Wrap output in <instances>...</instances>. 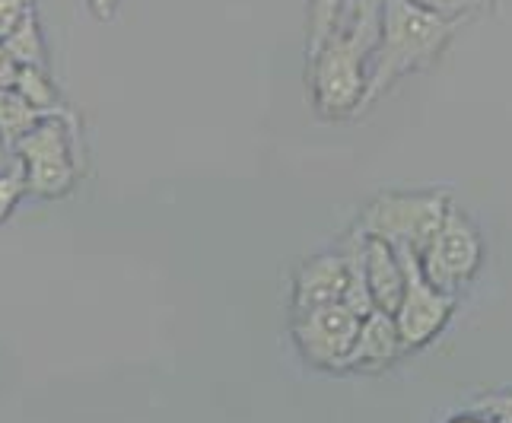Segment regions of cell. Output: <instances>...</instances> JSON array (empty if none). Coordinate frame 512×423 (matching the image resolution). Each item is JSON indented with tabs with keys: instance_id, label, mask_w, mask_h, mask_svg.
<instances>
[{
	"instance_id": "cell-1",
	"label": "cell",
	"mask_w": 512,
	"mask_h": 423,
	"mask_svg": "<svg viewBox=\"0 0 512 423\" xmlns=\"http://www.w3.org/2000/svg\"><path fill=\"white\" fill-rule=\"evenodd\" d=\"M382 39V0H347L325 45L309 58L312 105L328 121L357 118Z\"/></svg>"
},
{
	"instance_id": "cell-2",
	"label": "cell",
	"mask_w": 512,
	"mask_h": 423,
	"mask_svg": "<svg viewBox=\"0 0 512 423\" xmlns=\"http://www.w3.org/2000/svg\"><path fill=\"white\" fill-rule=\"evenodd\" d=\"M458 29H462V20H443L430 10H420L411 0H382V39L373 55V67H369L360 115L373 109L404 74L427 67L443 55Z\"/></svg>"
},
{
	"instance_id": "cell-3",
	"label": "cell",
	"mask_w": 512,
	"mask_h": 423,
	"mask_svg": "<svg viewBox=\"0 0 512 423\" xmlns=\"http://www.w3.org/2000/svg\"><path fill=\"white\" fill-rule=\"evenodd\" d=\"M80 150V125L74 112L67 109L42 118L10 150L16 156V166L23 169L26 195L45 201L70 195L83 172Z\"/></svg>"
},
{
	"instance_id": "cell-4",
	"label": "cell",
	"mask_w": 512,
	"mask_h": 423,
	"mask_svg": "<svg viewBox=\"0 0 512 423\" xmlns=\"http://www.w3.org/2000/svg\"><path fill=\"white\" fill-rule=\"evenodd\" d=\"M446 191H385L366 204L360 229L366 236L385 239L392 249H411L417 255L427 252L436 229L449 214Z\"/></svg>"
},
{
	"instance_id": "cell-5",
	"label": "cell",
	"mask_w": 512,
	"mask_h": 423,
	"mask_svg": "<svg viewBox=\"0 0 512 423\" xmlns=\"http://www.w3.org/2000/svg\"><path fill=\"white\" fill-rule=\"evenodd\" d=\"M420 264L430 284L446 293H458L481 271L484 239L462 207H455V204L449 207L443 226L436 229L427 252L420 255Z\"/></svg>"
},
{
	"instance_id": "cell-6",
	"label": "cell",
	"mask_w": 512,
	"mask_h": 423,
	"mask_svg": "<svg viewBox=\"0 0 512 423\" xmlns=\"http://www.w3.org/2000/svg\"><path fill=\"white\" fill-rule=\"evenodd\" d=\"M395 252L404 268V296H401V306L395 309V325L411 354V350L427 347L443 334V328L449 325L455 312V293H446L430 284L417 252L411 249H395Z\"/></svg>"
},
{
	"instance_id": "cell-7",
	"label": "cell",
	"mask_w": 512,
	"mask_h": 423,
	"mask_svg": "<svg viewBox=\"0 0 512 423\" xmlns=\"http://www.w3.org/2000/svg\"><path fill=\"white\" fill-rule=\"evenodd\" d=\"M360 325L363 315H357L347 303H331L293 315V341L309 366L328 369V373H344V363L353 344H357Z\"/></svg>"
},
{
	"instance_id": "cell-8",
	"label": "cell",
	"mask_w": 512,
	"mask_h": 423,
	"mask_svg": "<svg viewBox=\"0 0 512 423\" xmlns=\"http://www.w3.org/2000/svg\"><path fill=\"white\" fill-rule=\"evenodd\" d=\"M347 258L344 252H322L303 261L293 274V315L322 309L331 303H344L347 296Z\"/></svg>"
},
{
	"instance_id": "cell-9",
	"label": "cell",
	"mask_w": 512,
	"mask_h": 423,
	"mask_svg": "<svg viewBox=\"0 0 512 423\" xmlns=\"http://www.w3.org/2000/svg\"><path fill=\"white\" fill-rule=\"evenodd\" d=\"M404 354H408V347L401 341L395 315L376 309L363 319L357 344H353L344 363V373H379V369L398 363Z\"/></svg>"
},
{
	"instance_id": "cell-10",
	"label": "cell",
	"mask_w": 512,
	"mask_h": 423,
	"mask_svg": "<svg viewBox=\"0 0 512 423\" xmlns=\"http://www.w3.org/2000/svg\"><path fill=\"white\" fill-rule=\"evenodd\" d=\"M366 280L376 309L395 315L404 296V268L398 252L385 239L366 236Z\"/></svg>"
},
{
	"instance_id": "cell-11",
	"label": "cell",
	"mask_w": 512,
	"mask_h": 423,
	"mask_svg": "<svg viewBox=\"0 0 512 423\" xmlns=\"http://www.w3.org/2000/svg\"><path fill=\"white\" fill-rule=\"evenodd\" d=\"M48 115H58V112H42L16 90H0V147L13 150L16 140L29 134Z\"/></svg>"
},
{
	"instance_id": "cell-12",
	"label": "cell",
	"mask_w": 512,
	"mask_h": 423,
	"mask_svg": "<svg viewBox=\"0 0 512 423\" xmlns=\"http://www.w3.org/2000/svg\"><path fill=\"white\" fill-rule=\"evenodd\" d=\"M0 45H4V51L20 67H42V70H48V45H45L42 23H39V13H35V10Z\"/></svg>"
},
{
	"instance_id": "cell-13",
	"label": "cell",
	"mask_w": 512,
	"mask_h": 423,
	"mask_svg": "<svg viewBox=\"0 0 512 423\" xmlns=\"http://www.w3.org/2000/svg\"><path fill=\"white\" fill-rule=\"evenodd\" d=\"M13 90L20 93L26 102H32L35 109H42V112H67V105H64V99L58 93L55 80H51V74L42 67H20V70H16Z\"/></svg>"
},
{
	"instance_id": "cell-14",
	"label": "cell",
	"mask_w": 512,
	"mask_h": 423,
	"mask_svg": "<svg viewBox=\"0 0 512 423\" xmlns=\"http://www.w3.org/2000/svg\"><path fill=\"white\" fill-rule=\"evenodd\" d=\"M344 4L347 0H309V39H306L309 58L325 45V39L334 32V26H338Z\"/></svg>"
},
{
	"instance_id": "cell-15",
	"label": "cell",
	"mask_w": 512,
	"mask_h": 423,
	"mask_svg": "<svg viewBox=\"0 0 512 423\" xmlns=\"http://www.w3.org/2000/svg\"><path fill=\"white\" fill-rule=\"evenodd\" d=\"M26 195V179H23V169L13 166L0 172V223L10 220V214L16 210V204L23 201Z\"/></svg>"
},
{
	"instance_id": "cell-16",
	"label": "cell",
	"mask_w": 512,
	"mask_h": 423,
	"mask_svg": "<svg viewBox=\"0 0 512 423\" xmlns=\"http://www.w3.org/2000/svg\"><path fill=\"white\" fill-rule=\"evenodd\" d=\"M420 10H430L436 16H443V20H465L468 13L487 7L490 0H411Z\"/></svg>"
},
{
	"instance_id": "cell-17",
	"label": "cell",
	"mask_w": 512,
	"mask_h": 423,
	"mask_svg": "<svg viewBox=\"0 0 512 423\" xmlns=\"http://www.w3.org/2000/svg\"><path fill=\"white\" fill-rule=\"evenodd\" d=\"M474 411H481L493 423H512V392H487L478 398Z\"/></svg>"
},
{
	"instance_id": "cell-18",
	"label": "cell",
	"mask_w": 512,
	"mask_h": 423,
	"mask_svg": "<svg viewBox=\"0 0 512 423\" xmlns=\"http://www.w3.org/2000/svg\"><path fill=\"white\" fill-rule=\"evenodd\" d=\"M35 10V0H0V42Z\"/></svg>"
},
{
	"instance_id": "cell-19",
	"label": "cell",
	"mask_w": 512,
	"mask_h": 423,
	"mask_svg": "<svg viewBox=\"0 0 512 423\" xmlns=\"http://www.w3.org/2000/svg\"><path fill=\"white\" fill-rule=\"evenodd\" d=\"M16 70H20V64H16L4 51V45H0V90H13Z\"/></svg>"
},
{
	"instance_id": "cell-20",
	"label": "cell",
	"mask_w": 512,
	"mask_h": 423,
	"mask_svg": "<svg viewBox=\"0 0 512 423\" xmlns=\"http://www.w3.org/2000/svg\"><path fill=\"white\" fill-rule=\"evenodd\" d=\"M90 10H93L96 20L109 23L115 16V10H118V0H90Z\"/></svg>"
},
{
	"instance_id": "cell-21",
	"label": "cell",
	"mask_w": 512,
	"mask_h": 423,
	"mask_svg": "<svg viewBox=\"0 0 512 423\" xmlns=\"http://www.w3.org/2000/svg\"><path fill=\"white\" fill-rule=\"evenodd\" d=\"M449 423H490L481 411H471V414H455Z\"/></svg>"
},
{
	"instance_id": "cell-22",
	"label": "cell",
	"mask_w": 512,
	"mask_h": 423,
	"mask_svg": "<svg viewBox=\"0 0 512 423\" xmlns=\"http://www.w3.org/2000/svg\"><path fill=\"white\" fill-rule=\"evenodd\" d=\"M490 423H493V420H490Z\"/></svg>"
}]
</instances>
